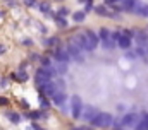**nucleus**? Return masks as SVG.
Returning a JSON list of instances; mask_svg holds the SVG:
<instances>
[{
  "label": "nucleus",
  "instance_id": "obj_10",
  "mask_svg": "<svg viewBox=\"0 0 148 130\" xmlns=\"http://www.w3.org/2000/svg\"><path fill=\"white\" fill-rule=\"evenodd\" d=\"M134 130H148V111L141 113V120H140V123L134 127Z\"/></svg>",
  "mask_w": 148,
  "mask_h": 130
},
{
  "label": "nucleus",
  "instance_id": "obj_11",
  "mask_svg": "<svg viewBox=\"0 0 148 130\" xmlns=\"http://www.w3.org/2000/svg\"><path fill=\"white\" fill-rule=\"evenodd\" d=\"M52 101L55 103V104H59V106H62L66 101H67V94L66 93H62V91H59L55 96H52Z\"/></svg>",
  "mask_w": 148,
  "mask_h": 130
},
{
  "label": "nucleus",
  "instance_id": "obj_6",
  "mask_svg": "<svg viewBox=\"0 0 148 130\" xmlns=\"http://www.w3.org/2000/svg\"><path fill=\"white\" fill-rule=\"evenodd\" d=\"M67 51H69V55H71V58H74V60H83V55H81V48L74 43V45H69L67 46Z\"/></svg>",
  "mask_w": 148,
  "mask_h": 130
},
{
  "label": "nucleus",
  "instance_id": "obj_21",
  "mask_svg": "<svg viewBox=\"0 0 148 130\" xmlns=\"http://www.w3.org/2000/svg\"><path fill=\"white\" fill-rule=\"evenodd\" d=\"M55 21H57V26H59V28H66V26H67V19H66V17H57V16H55Z\"/></svg>",
  "mask_w": 148,
  "mask_h": 130
},
{
  "label": "nucleus",
  "instance_id": "obj_2",
  "mask_svg": "<svg viewBox=\"0 0 148 130\" xmlns=\"http://www.w3.org/2000/svg\"><path fill=\"white\" fill-rule=\"evenodd\" d=\"M141 120V115L140 113H126L121 120V125L122 127H129V129H134Z\"/></svg>",
  "mask_w": 148,
  "mask_h": 130
},
{
  "label": "nucleus",
  "instance_id": "obj_31",
  "mask_svg": "<svg viewBox=\"0 0 148 130\" xmlns=\"http://www.w3.org/2000/svg\"><path fill=\"white\" fill-rule=\"evenodd\" d=\"M147 53H148V50H147Z\"/></svg>",
  "mask_w": 148,
  "mask_h": 130
},
{
  "label": "nucleus",
  "instance_id": "obj_18",
  "mask_svg": "<svg viewBox=\"0 0 148 130\" xmlns=\"http://www.w3.org/2000/svg\"><path fill=\"white\" fill-rule=\"evenodd\" d=\"M136 39H138L140 43H148V34H147V32L138 31V32H136Z\"/></svg>",
  "mask_w": 148,
  "mask_h": 130
},
{
  "label": "nucleus",
  "instance_id": "obj_29",
  "mask_svg": "<svg viewBox=\"0 0 148 130\" xmlns=\"http://www.w3.org/2000/svg\"><path fill=\"white\" fill-rule=\"evenodd\" d=\"M0 17H3V12H0Z\"/></svg>",
  "mask_w": 148,
  "mask_h": 130
},
{
  "label": "nucleus",
  "instance_id": "obj_12",
  "mask_svg": "<svg viewBox=\"0 0 148 130\" xmlns=\"http://www.w3.org/2000/svg\"><path fill=\"white\" fill-rule=\"evenodd\" d=\"M95 12H97L98 16H103V17H115V14L107 12V9H105L103 5H98V7H95Z\"/></svg>",
  "mask_w": 148,
  "mask_h": 130
},
{
  "label": "nucleus",
  "instance_id": "obj_14",
  "mask_svg": "<svg viewBox=\"0 0 148 130\" xmlns=\"http://www.w3.org/2000/svg\"><path fill=\"white\" fill-rule=\"evenodd\" d=\"M102 45H103V48H107V50H114V48L117 46V41H114L112 38H109V39L102 41Z\"/></svg>",
  "mask_w": 148,
  "mask_h": 130
},
{
  "label": "nucleus",
  "instance_id": "obj_28",
  "mask_svg": "<svg viewBox=\"0 0 148 130\" xmlns=\"http://www.w3.org/2000/svg\"><path fill=\"white\" fill-rule=\"evenodd\" d=\"M2 53H5V46H0V55Z\"/></svg>",
  "mask_w": 148,
  "mask_h": 130
},
{
  "label": "nucleus",
  "instance_id": "obj_16",
  "mask_svg": "<svg viewBox=\"0 0 148 130\" xmlns=\"http://www.w3.org/2000/svg\"><path fill=\"white\" fill-rule=\"evenodd\" d=\"M84 17H86V12H84V10H83V12H74L73 14V19L76 21V22H83Z\"/></svg>",
  "mask_w": 148,
  "mask_h": 130
},
{
  "label": "nucleus",
  "instance_id": "obj_9",
  "mask_svg": "<svg viewBox=\"0 0 148 130\" xmlns=\"http://www.w3.org/2000/svg\"><path fill=\"white\" fill-rule=\"evenodd\" d=\"M138 3H140V0H122V2H121L122 10H127V12H133Z\"/></svg>",
  "mask_w": 148,
  "mask_h": 130
},
{
  "label": "nucleus",
  "instance_id": "obj_4",
  "mask_svg": "<svg viewBox=\"0 0 148 130\" xmlns=\"http://www.w3.org/2000/svg\"><path fill=\"white\" fill-rule=\"evenodd\" d=\"M131 43H133L131 34H126V32H122L121 38L117 39V46H119V48H124V50H127V48L131 46Z\"/></svg>",
  "mask_w": 148,
  "mask_h": 130
},
{
  "label": "nucleus",
  "instance_id": "obj_23",
  "mask_svg": "<svg viewBox=\"0 0 148 130\" xmlns=\"http://www.w3.org/2000/svg\"><path fill=\"white\" fill-rule=\"evenodd\" d=\"M66 16H69V9H66V7L59 9V14H57V17H66Z\"/></svg>",
  "mask_w": 148,
  "mask_h": 130
},
{
  "label": "nucleus",
  "instance_id": "obj_17",
  "mask_svg": "<svg viewBox=\"0 0 148 130\" xmlns=\"http://www.w3.org/2000/svg\"><path fill=\"white\" fill-rule=\"evenodd\" d=\"M7 118H9L12 123H19V122H21V116H19L17 113H14V111H12V113H7Z\"/></svg>",
  "mask_w": 148,
  "mask_h": 130
},
{
  "label": "nucleus",
  "instance_id": "obj_22",
  "mask_svg": "<svg viewBox=\"0 0 148 130\" xmlns=\"http://www.w3.org/2000/svg\"><path fill=\"white\" fill-rule=\"evenodd\" d=\"M55 70H57V74H66V72H67V65H66V64H60V62H59V67H57Z\"/></svg>",
  "mask_w": 148,
  "mask_h": 130
},
{
  "label": "nucleus",
  "instance_id": "obj_27",
  "mask_svg": "<svg viewBox=\"0 0 148 130\" xmlns=\"http://www.w3.org/2000/svg\"><path fill=\"white\" fill-rule=\"evenodd\" d=\"M0 104H9V101L5 98H0Z\"/></svg>",
  "mask_w": 148,
  "mask_h": 130
},
{
  "label": "nucleus",
  "instance_id": "obj_5",
  "mask_svg": "<svg viewBox=\"0 0 148 130\" xmlns=\"http://www.w3.org/2000/svg\"><path fill=\"white\" fill-rule=\"evenodd\" d=\"M53 58H55V60H59L60 64H67V62L71 60V55H69V51L55 50V51H53Z\"/></svg>",
  "mask_w": 148,
  "mask_h": 130
},
{
  "label": "nucleus",
  "instance_id": "obj_1",
  "mask_svg": "<svg viewBox=\"0 0 148 130\" xmlns=\"http://www.w3.org/2000/svg\"><path fill=\"white\" fill-rule=\"evenodd\" d=\"M91 123L95 125V127H100V129H107V127H110L114 125V116H112L110 113H98L93 120H91Z\"/></svg>",
  "mask_w": 148,
  "mask_h": 130
},
{
  "label": "nucleus",
  "instance_id": "obj_19",
  "mask_svg": "<svg viewBox=\"0 0 148 130\" xmlns=\"http://www.w3.org/2000/svg\"><path fill=\"white\" fill-rule=\"evenodd\" d=\"M40 104H41L43 110H47V108L50 106V103H48V99L45 98V94H40Z\"/></svg>",
  "mask_w": 148,
  "mask_h": 130
},
{
  "label": "nucleus",
  "instance_id": "obj_20",
  "mask_svg": "<svg viewBox=\"0 0 148 130\" xmlns=\"http://www.w3.org/2000/svg\"><path fill=\"white\" fill-rule=\"evenodd\" d=\"M38 9H40L41 12H48V10H50V3H48V2H40V3H38Z\"/></svg>",
  "mask_w": 148,
  "mask_h": 130
},
{
  "label": "nucleus",
  "instance_id": "obj_7",
  "mask_svg": "<svg viewBox=\"0 0 148 130\" xmlns=\"http://www.w3.org/2000/svg\"><path fill=\"white\" fill-rule=\"evenodd\" d=\"M98 113H100V111H98L97 108H93V106H84V110H83V116H84L90 123H91V120H93Z\"/></svg>",
  "mask_w": 148,
  "mask_h": 130
},
{
  "label": "nucleus",
  "instance_id": "obj_3",
  "mask_svg": "<svg viewBox=\"0 0 148 130\" xmlns=\"http://www.w3.org/2000/svg\"><path fill=\"white\" fill-rule=\"evenodd\" d=\"M83 110H84V104H83L81 98L79 96H73L71 98V113H73L74 118L83 116Z\"/></svg>",
  "mask_w": 148,
  "mask_h": 130
},
{
  "label": "nucleus",
  "instance_id": "obj_26",
  "mask_svg": "<svg viewBox=\"0 0 148 130\" xmlns=\"http://www.w3.org/2000/svg\"><path fill=\"white\" fill-rule=\"evenodd\" d=\"M24 3L28 7H33V5H36V0H24Z\"/></svg>",
  "mask_w": 148,
  "mask_h": 130
},
{
  "label": "nucleus",
  "instance_id": "obj_25",
  "mask_svg": "<svg viewBox=\"0 0 148 130\" xmlns=\"http://www.w3.org/2000/svg\"><path fill=\"white\" fill-rule=\"evenodd\" d=\"M91 10H93V3H91V2H88V3H86V7H84V12H91Z\"/></svg>",
  "mask_w": 148,
  "mask_h": 130
},
{
  "label": "nucleus",
  "instance_id": "obj_15",
  "mask_svg": "<svg viewBox=\"0 0 148 130\" xmlns=\"http://www.w3.org/2000/svg\"><path fill=\"white\" fill-rule=\"evenodd\" d=\"M14 77H16V81H19V82H26V81H28V72H24V70H19V72L14 75Z\"/></svg>",
  "mask_w": 148,
  "mask_h": 130
},
{
  "label": "nucleus",
  "instance_id": "obj_13",
  "mask_svg": "<svg viewBox=\"0 0 148 130\" xmlns=\"http://www.w3.org/2000/svg\"><path fill=\"white\" fill-rule=\"evenodd\" d=\"M98 38H100L102 41H105V39L112 38V31H109L107 28H102V29H100V32H98Z\"/></svg>",
  "mask_w": 148,
  "mask_h": 130
},
{
  "label": "nucleus",
  "instance_id": "obj_8",
  "mask_svg": "<svg viewBox=\"0 0 148 130\" xmlns=\"http://www.w3.org/2000/svg\"><path fill=\"white\" fill-rule=\"evenodd\" d=\"M84 34H86V38H88V41H90L91 48L95 50V48L98 46V43H100V38H98V34H97V32H93V31H86Z\"/></svg>",
  "mask_w": 148,
  "mask_h": 130
},
{
  "label": "nucleus",
  "instance_id": "obj_30",
  "mask_svg": "<svg viewBox=\"0 0 148 130\" xmlns=\"http://www.w3.org/2000/svg\"><path fill=\"white\" fill-rule=\"evenodd\" d=\"M74 130H81V129H74Z\"/></svg>",
  "mask_w": 148,
  "mask_h": 130
},
{
  "label": "nucleus",
  "instance_id": "obj_24",
  "mask_svg": "<svg viewBox=\"0 0 148 130\" xmlns=\"http://www.w3.org/2000/svg\"><path fill=\"white\" fill-rule=\"evenodd\" d=\"M28 116H29V118H41V116H45V113H41V111H33V113H29Z\"/></svg>",
  "mask_w": 148,
  "mask_h": 130
}]
</instances>
